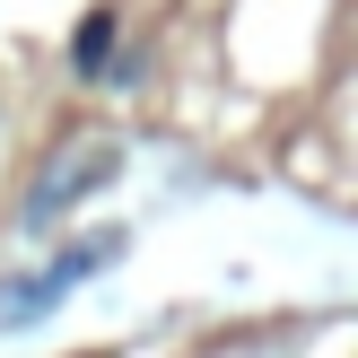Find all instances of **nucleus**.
<instances>
[{"instance_id": "obj_1", "label": "nucleus", "mask_w": 358, "mask_h": 358, "mask_svg": "<svg viewBox=\"0 0 358 358\" xmlns=\"http://www.w3.org/2000/svg\"><path fill=\"white\" fill-rule=\"evenodd\" d=\"M114 175H122V149H114V140H96V131H87V140H62V149L44 157V175L27 184L17 227H27V236H52V227H62L70 210L87 201V192H105Z\"/></svg>"}, {"instance_id": "obj_2", "label": "nucleus", "mask_w": 358, "mask_h": 358, "mask_svg": "<svg viewBox=\"0 0 358 358\" xmlns=\"http://www.w3.org/2000/svg\"><path fill=\"white\" fill-rule=\"evenodd\" d=\"M70 70H79V79H105V70H114V9H87L79 17V35H70Z\"/></svg>"}, {"instance_id": "obj_3", "label": "nucleus", "mask_w": 358, "mask_h": 358, "mask_svg": "<svg viewBox=\"0 0 358 358\" xmlns=\"http://www.w3.org/2000/svg\"><path fill=\"white\" fill-rule=\"evenodd\" d=\"M52 306H62V297H52V280H44V271H17V280H0V324H44Z\"/></svg>"}]
</instances>
